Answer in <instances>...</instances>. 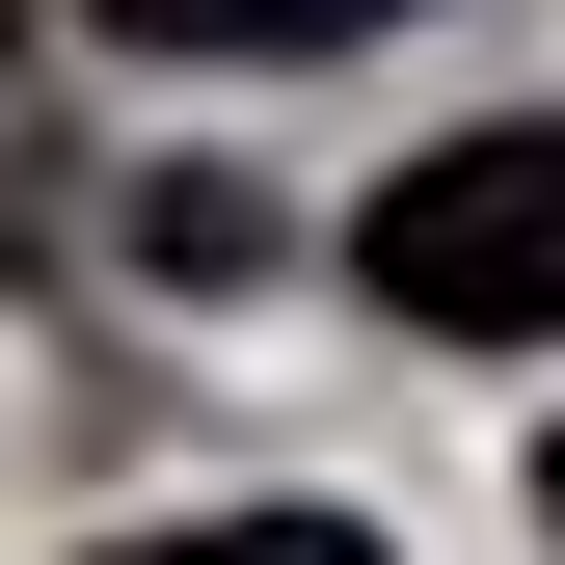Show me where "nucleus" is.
Listing matches in <instances>:
<instances>
[{
  "label": "nucleus",
  "mask_w": 565,
  "mask_h": 565,
  "mask_svg": "<svg viewBox=\"0 0 565 565\" xmlns=\"http://www.w3.org/2000/svg\"><path fill=\"white\" fill-rule=\"evenodd\" d=\"M82 565H404L377 512H189V539H82Z\"/></svg>",
  "instance_id": "obj_3"
},
{
  "label": "nucleus",
  "mask_w": 565,
  "mask_h": 565,
  "mask_svg": "<svg viewBox=\"0 0 565 565\" xmlns=\"http://www.w3.org/2000/svg\"><path fill=\"white\" fill-rule=\"evenodd\" d=\"M135 54H350V28H404V0H108Z\"/></svg>",
  "instance_id": "obj_2"
},
{
  "label": "nucleus",
  "mask_w": 565,
  "mask_h": 565,
  "mask_svg": "<svg viewBox=\"0 0 565 565\" xmlns=\"http://www.w3.org/2000/svg\"><path fill=\"white\" fill-rule=\"evenodd\" d=\"M350 269H377V323H431V350H539L565 323V108L431 135V162L350 216Z\"/></svg>",
  "instance_id": "obj_1"
},
{
  "label": "nucleus",
  "mask_w": 565,
  "mask_h": 565,
  "mask_svg": "<svg viewBox=\"0 0 565 565\" xmlns=\"http://www.w3.org/2000/svg\"><path fill=\"white\" fill-rule=\"evenodd\" d=\"M539 539H565V431H539Z\"/></svg>",
  "instance_id": "obj_4"
}]
</instances>
